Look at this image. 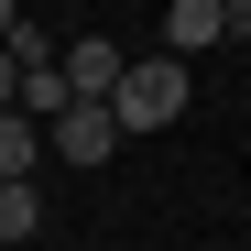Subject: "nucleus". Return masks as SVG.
<instances>
[{
    "mask_svg": "<svg viewBox=\"0 0 251 251\" xmlns=\"http://www.w3.org/2000/svg\"><path fill=\"white\" fill-rule=\"evenodd\" d=\"M186 109V66L175 55H131V66H120V88H109V120H120V131H164V120H175Z\"/></svg>",
    "mask_w": 251,
    "mask_h": 251,
    "instance_id": "f257e3e1",
    "label": "nucleus"
},
{
    "mask_svg": "<svg viewBox=\"0 0 251 251\" xmlns=\"http://www.w3.org/2000/svg\"><path fill=\"white\" fill-rule=\"evenodd\" d=\"M120 142H131V131L109 120V99H76V109L55 120V131H44V153H66V164H109Z\"/></svg>",
    "mask_w": 251,
    "mask_h": 251,
    "instance_id": "f03ea898",
    "label": "nucleus"
},
{
    "mask_svg": "<svg viewBox=\"0 0 251 251\" xmlns=\"http://www.w3.org/2000/svg\"><path fill=\"white\" fill-rule=\"evenodd\" d=\"M120 66H131V55H120L109 33H76V44H55V76H66V99H109V88H120Z\"/></svg>",
    "mask_w": 251,
    "mask_h": 251,
    "instance_id": "7ed1b4c3",
    "label": "nucleus"
},
{
    "mask_svg": "<svg viewBox=\"0 0 251 251\" xmlns=\"http://www.w3.org/2000/svg\"><path fill=\"white\" fill-rule=\"evenodd\" d=\"M207 44H229V22H219V0H164V55H207Z\"/></svg>",
    "mask_w": 251,
    "mask_h": 251,
    "instance_id": "20e7f679",
    "label": "nucleus"
},
{
    "mask_svg": "<svg viewBox=\"0 0 251 251\" xmlns=\"http://www.w3.org/2000/svg\"><path fill=\"white\" fill-rule=\"evenodd\" d=\"M33 164H44V131L22 109H0V186H33Z\"/></svg>",
    "mask_w": 251,
    "mask_h": 251,
    "instance_id": "39448f33",
    "label": "nucleus"
},
{
    "mask_svg": "<svg viewBox=\"0 0 251 251\" xmlns=\"http://www.w3.org/2000/svg\"><path fill=\"white\" fill-rule=\"evenodd\" d=\"M44 229V186H0V240H33Z\"/></svg>",
    "mask_w": 251,
    "mask_h": 251,
    "instance_id": "423d86ee",
    "label": "nucleus"
},
{
    "mask_svg": "<svg viewBox=\"0 0 251 251\" xmlns=\"http://www.w3.org/2000/svg\"><path fill=\"white\" fill-rule=\"evenodd\" d=\"M0 109H22V66L11 55H0Z\"/></svg>",
    "mask_w": 251,
    "mask_h": 251,
    "instance_id": "0eeeda50",
    "label": "nucleus"
},
{
    "mask_svg": "<svg viewBox=\"0 0 251 251\" xmlns=\"http://www.w3.org/2000/svg\"><path fill=\"white\" fill-rule=\"evenodd\" d=\"M219 22H229V33H251V0H219Z\"/></svg>",
    "mask_w": 251,
    "mask_h": 251,
    "instance_id": "6e6552de",
    "label": "nucleus"
},
{
    "mask_svg": "<svg viewBox=\"0 0 251 251\" xmlns=\"http://www.w3.org/2000/svg\"><path fill=\"white\" fill-rule=\"evenodd\" d=\"M11 22H22V11H11V0H0V33H11Z\"/></svg>",
    "mask_w": 251,
    "mask_h": 251,
    "instance_id": "1a4fd4ad",
    "label": "nucleus"
}]
</instances>
